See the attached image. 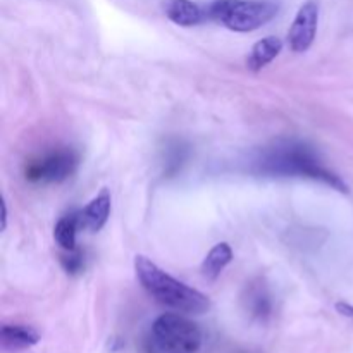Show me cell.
<instances>
[{"label": "cell", "mask_w": 353, "mask_h": 353, "mask_svg": "<svg viewBox=\"0 0 353 353\" xmlns=\"http://www.w3.org/2000/svg\"><path fill=\"white\" fill-rule=\"evenodd\" d=\"M255 172L272 178H309L326 183L341 193L348 192V186L338 174L321 164L309 147L302 143H278L262 152L254 161Z\"/></svg>", "instance_id": "cell-1"}, {"label": "cell", "mask_w": 353, "mask_h": 353, "mask_svg": "<svg viewBox=\"0 0 353 353\" xmlns=\"http://www.w3.org/2000/svg\"><path fill=\"white\" fill-rule=\"evenodd\" d=\"M134 271L141 286L161 305L181 314H205L212 307L209 296L172 278L145 255L134 257Z\"/></svg>", "instance_id": "cell-2"}, {"label": "cell", "mask_w": 353, "mask_h": 353, "mask_svg": "<svg viewBox=\"0 0 353 353\" xmlns=\"http://www.w3.org/2000/svg\"><path fill=\"white\" fill-rule=\"evenodd\" d=\"M199 324L181 314H162L152 324L145 343L147 353H199L202 348Z\"/></svg>", "instance_id": "cell-3"}, {"label": "cell", "mask_w": 353, "mask_h": 353, "mask_svg": "<svg viewBox=\"0 0 353 353\" xmlns=\"http://www.w3.org/2000/svg\"><path fill=\"white\" fill-rule=\"evenodd\" d=\"M279 6L272 0H214L207 16L236 33H250L274 19Z\"/></svg>", "instance_id": "cell-4"}, {"label": "cell", "mask_w": 353, "mask_h": 353, "mask_svg": "<svg viewBox=\"0 0 353 353\" xmlns=\"http://www.w3.org/2000/svg\"><path fill=\"white\" fill-rule=\"evenodd\" d=\"M78 161V154L72 148H57L28 162L24 176L31 183H61L71 178Z\"/></svg>", "instance_id": "cell-5"}, {"label": "cell", "mask_w": 353, "mask_h": 353, "mask_svg": "<svg viewBox=\"0 0 353 353\" xmlns=\"http://www.w3.org/2000/svg\"><path fill=\"white\" fill-rule=\"evenodd\" d=\"M319 24V3L309 0L296 12L288 31V45L293 52L302 54L312 47Z\"/></svg>", "instance_id": "cell-6"}, {"label": "cell", "mask_w": 353, "mask_h": 353, "mask_svg": "<svg viewBox=\"0 0 353 353\" xmlns=\"http://www.w3.org/2000/svg\"><path fill=\"white\" fill-rule=\"evenodd\" d=\"M110 203H112V199H110V192L107 188H103L95 199L90 200L88 205L78 212L79 224L83 230H88L92 233L102 230L110 216Z\"/></svg>", "instance_id": "cell-7"}, {"label": "cell", "mask_w": 353, "mask_h": 353, "mask_svg": "<svg viewBox=\"0 0 353 353\" xmlns=\"http://www.w3.org/2000/svg\"><path fill=\"white\" fill-rule=\"evenodd\" d=\"M162 7L168 19L183 28L196 26L207 17V10L193 0H164Z\"/></svg>", "instance_id": "cell-8"}, {"label": "cell", "mask_w": 353, "mask_h": 353, "mask_svg": "<svg viewBox=\"0 0 353 353\" xmlns=\"http://www.w3.org/2000/svg\"><path fill=\"white\" fill-rule=\"evenodd\" d=\"M283 50V41L278 37H265L259 40L252 47L250 54L247 57V68L250 71H261L265 65L271 64Z\"/></svg>", "instance_id": "cell-9"}, {"label": "cell", "mask_w": 353, "mask_h": 353, "mask_svg": "<svg viewBox=\"0 0 353 353\" xmlns=\"http://www.w3.org/2000/svg\"><path fill=\"white\" fill-rule=\"evenodd\" d=\"M2 347L9 350H23V348L33 347L40 341V334L31 326L23 324H6L0 331Z\"/></svg>", "instance_id": "cell-10"}, {"label": "cell", "mask_w": 353, "mask_h": 353, "mask_svg": "<svg viewBox=\"0 0 353 353\" xmlns=\"http://www.w3.org/2000/svg\"><path fill=\"white\" fill-rule=\"evenodd\" d=\"M233 261V250L228 243L214 245L212 250L207 254V257L202 262V274L207 279H217L221 272L228 268Z\"/></svg>", "instance_id": "cell-11"}, {"label": "cell", "mask_w": 353, "mask_h": 353, "mask_svg": "<svg viewBox=\"0 0 353 353\" xmlns=\"http://www.w3.org/2000/svg\"><path fill=\"white\" fill-rule=\"evenodd\" d=\"M78 230H81L78 212H71L59 219V223L54 228V238L62 250H76V234H78Z\"/></svg>", "instance_id": "cell-12"}, {"label": "cell", "mask_w": 353, "mask_h": 353, "mask_svg": "<svg viewBox=\"0 0 353 353\" xmlns=\"http://www.w3.org/2000/svg\"><path fill=\"white\" fill-rule=\"evenodd\" d=\"M248 309H250L252 316L259 317V319H265L271 314V300H269L268 292L262 286L250 290L248 293Z\"/></svg>", "instance_id": "cell-13"}, {"label": "cell", "mask_w": 353, "mask_h": 353, "mask_svg": "<svg viewBox=\"0 0 353 353\" xmlns=\"http://www.w3.org/2000/svg\"><path fill=\"white\" fill-rule=\"evenodd\" d=\"M61 262L69 274H78V272L83 269V265H85L83 254L78 250V248H76V250H71V252H65V254L62 255Z\"/></svg>", "instance_id": "cell-14"}, {"label": "cell", "mask_w": 353, "mask_h": 353, "mask_svg": "<svg viewBox=\"0 0 353 353\" xmlns=\"http://www.w3.org/2000/svg\"><path fill=\"white\" fill-rule=\"evenodd\" d=\"M336 310L341 314V316L350 317V319H353V307L350 305V303H347V302H338V303H336Z\"/></svg>", "instance_id": "cell-15"}, {"label": "cell", "mask_w": 353, "mask_h": 353, "mask_svg": "<svg viewBox=\"0 0 353 353\" xmlns=\"http://www.w3.org/2000/svg\"><path fill=\"white\" fill-rule=\"evenodd\" d=\"M7 228V205L6 200H2V231H6Z\"/></svg>", "instance_id": "cell-16"}]
</instances>
